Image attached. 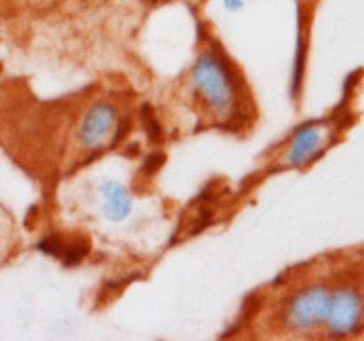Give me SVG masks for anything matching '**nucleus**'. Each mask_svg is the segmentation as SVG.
Here are the masks:
<instances>
[{
	"label": "nucleus",
	"mask_w": 364,
	"mask_h": 341,
	"mask_svg": "<svg viewBox=\"0 0 364 341\" xmlns=\"http://www.w3.org/2000/svg\"><path fill=\"white\" fill-rule=\"evenodd\" d=\"M326 141V128L322 124H309V126L301 128L288 146L284 162L291 167L306 166L309 160H313L323 151Z\"/></svg>",
	"instance_id": "423d86ee"
},
{
	"label": "nucleus",
	"mask_w": 364,
	"mask_h": 341,
	"mask_svg": "<svg viewBox=\"0 0 364 341\" xmlns=\"http://www.w3.org/2000/svg\"><path fill=\"white\" fill-rule=\"evenodd\" d=\"M119 110L112 103H95L77 128V146L85 153H98L110 144L119 131Z\"/></svg>",
	"instance_id": "7ed1b4c3"
},
{
	"label": "nucleus",
	"mask_w": 364,
	"mask_h": 341,
	"mask_svg": "<svg viewBox=\"0 0 364 341\" xmlns=\"http://www.w3.org/2000/svg\"><path fill=\"white\" fill-rule=\"evenodd\" d=\"M192 87L206 109L219 119H231L237 114L240 94L233 71L215 53H203L192 71Z\"/></svg>",
	"instance_id": "f257e3e1"
},
{
	"label": "nucleus",
	"mask_w": 364,
	"mask_h": 341,
	"mask_svg": "<svg viewBox=\"0 0 364 341\" xmlns=\"http://www.w3.org/2000/svg\"><path fill=\"white\" fill-rule=\"evenodd\" d=\"M96 213L109 224H121L132 217L135 199L130 187L116 176H102L95 188Z\"/></svg>",
	"instance_id": "39448f33"
},
{
	"label": "nucleus",
	"mask_w": 364,
	"mask_h": 341,
	"mask_svg": "<svg viewBox=\"0 0 364 341\" xmlns=\"http://www.w3.org/2000/svg\"><path fill=\"white\" fill-rule=\"evenodd\" d=\"M333 288L323 283L308 284L284 302L281 325L294 334H308L326 327Z\"/></svg>",
	"instance_id": "f03ea898"
},
{
	"label": "nucleus",
	"mask_w": 364,
	"mask_h": 341,
	"mask_svg": "<svg viewBox=\"0 0 364 341\" xmlns=\"http://www.w3.org/2000/svg\"><path fill=\"white\" fill-rule=\"evenodd\" d=\"M364 318V301L358 290L350 286L333 290L326 329L329 336L345 337L359 330Z\"/></svg>",
	"instance_id": "20e7f679"
}]
</instances>
